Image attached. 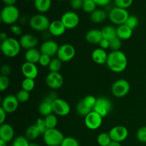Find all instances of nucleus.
I'll return each instance as SVG.
<instances>
[{
	"label": "nucleus",
	"instance_id": "f257e3e1",
	"mask_svg": "<svg viewBox=\"0 0 146 146\" xmlns=\"http://www.w3.org/2000/svg\"><path fill=\"white\" fill-rule=\"evenodd\" d=\"M106 65L113 72H123L127 68L128 58L123 51H113L108 54Z\"/></svg>",
	"mask_w": 146,
	"mask_h": 146
},
{
	"label": "nucleus",
	"instance_id": "f03ea898",
	"mask_svg": "<svg viewBox=\"0 0 146 146\" xmlns=\"http://www.w3.org/2000/svg\"><path fill=\"white\" fill-rule=\"evenodd\" d=\"M21 48L19 41L12 37H9L1 43V52L8 58H14L19 55Z\"/></svg>",
	"mask_w": 146,
	"mask_h": 146
},
{
	"label": "nucleus",
	"instance_id": "7ed1b4c3",
	"mask_svg": "<svg viewBox=\"0 0 146 146\" xmlns=\"http://www.w3.org/2000/svg\"><path fill=\"white\" fill-rule=\"evenodd\" d=\"M20 12L19 9L14 6H5L1 9L0 18L1 21L7 25H13L19 20Z\"/></svg>",
	"mask_w": 146,
	"mask_h": 146
},
{
	"label": "nucleus",
	"instance_id": "20e7f679",
	"mask_svg": "<svg viewBox=\"0 0 146 146\" xmlns=\"http://www.w3.org/2000/svg\"><path fill=\"white\" fill-rule=\"evenodd\" d=\"M64 138V133L57 128L48 129L43 134V140L47 146H61Z\"/></svg>",
	"mask_w": 146,
	"mask_h": 146
},
{
	"label": "nucleus",
	"instance_id": "39448f33",
	"mask_svg": "<svg viewBox=\"0 0 146 146\" xmlns=\"http://www.w3.org/2000/svg\"><path fill=\"white\" fill-rule=\"evenodd\" d=\"M29 24L33 30L42 32L48 30L51 21L44 14H37L30 18Z\"/></svg>",
	"mask_w": 146,
	"mask_h": 146
},
{
	"label": "nucleus",
	"instance_id": "423d86ee",
	"mask_svg": "<svg viewBox=\"0 0 146 146\" xmlns=\"http://www.w3.org/2000/svg\"><path fill=\"white\" fill-rule=\"evenodd\" d=\"M130 16L127 9L118 7H113L108 12V19L111 23L117 26L125 24V21Z\"/></svg>",
	"mask_w": 146,
	"mask_h": 146
},
{
	"label": "nucleus",
	"instance_id": "0eeeda50",
	"mask_svg": "<svg viewBox=\"0 0 146 146\" xmlns=\"http://www.w3.org/2000/svg\"><path fill=\"white\" fill-rule=\"evenodd\" d=\"M131 85L127 80L121 78L113 84L111 93L115 98H123L129 93Z\"/></svg>",
	"mask_w": 146,
	"mask_h": 146
},
{
	"label": "nucleus",
	"instance_id": "6e6552de",
	"mask_svg": "<svg viewBox=\"0 0 146 146\" xmlns=\"http://www.w3.org/2000/svg\"><path fill=\"white\" fill-rule=\"evenodd\" d=\"M113 108V104L111 100L105 97L97 98L96 103L93 111L98 113L100 115L105 118L111 113Z\"/></svg>",
	"mask_w": 146,
	"mask_h": 146
},
{
	"label": "nucleus",
	"instance_id": "1a4fd4ad",
	"mask_svg": "<svg viewBox=\"0 0 146 146\" xmlns=\"http://www.w3.org/2000/svg\"><path fill=\"white\" fill-rule=\"evenodd\" d=\"M57 58L63 63L71 61L76 56V48L72 44H64L60 46L57 53Z\"/></svg>",
	"mask_w": 146,
	"mask_h": 146
},
{
	"label": "nucleus",
	"instance_id": "9d476101",
	"mask_svg": "<svg viewBox=\"0 0 146 146\" xmlns=\"http://www.w3.org/2000/svg\"><path fill=\"white\" fill-rule=\"evenodd\" d=\"M53 113L58 116H66L71 112L69 104L62 98H57L52 102Z\"/></svg>",
	"mask_w": 146,
	"mask_h": 146
},
{
	"label": "nucleus",
	"instance_id": "9b49d317",
	"mask_svg": "<svg viewBox=\"0 0 146 146\" xmlns=\"http://www.w3.org/2000/svg\"><path fill=\"white\" fill-rule=\"evenodd\" d=\"M60 20L65 26L66 29H74L76 28L80 22L78 15L75 11H68L64 13Z\"/></svg>",
	"mask_w": 146,
	"mask_h": 146
},
{
	"label": "nucleus",
	"instance_id": "f8f14e48",
	"mask_svg": "<svg viewBox=\"0 0 146 146\" xmlns=\"http://www.w3.org/2000/svg\"><path fill=\"white\" fill-rule=\"evenodd\" d=\"M103 117L98 113L92 111L85 117L84 123L87 128L91 131L98 129L103 123Z\"/></svg>",
	"mask_w": 146,
	"mask_h": 146
},
{
	"label": "nucleus",
	"instance_id": "ddd939ff",
	"mask_svg": "<svg viewBox=\"0 0 146 146\" xmlns=\"http://www.w3.org/2000/svg\"><path fill=\"white\" fill-rule=\"evenodd\" d=\"M56 94L55 93H51L49 95L47 96L40 104L38 106V112L43 116L46 117L50 114L53 113L52 102L57 98Z\"/></svg>",
	"mask_w": 146,
	"mask_h": 146
},
{
	"label": "nucleus",
	"instance_id": "4468645a",
	"mask_svg": "<svg viewBox=\"0 0 146 146\" xmlns=\"http://www.w3.org/2000/svg\"><path fill=\"white\" fill-rule=\"evenodd\" d=\"M109 135L112 141L121 143L127 139L128 136V130L123 125H115L109 131Z\"/></svg>",
	"mask_w": 146,
	"mask_h": 146
},
{
	"label": "nucleus",
	"instance_id": "2eb2a0df",
	"mask_svg": "<svg viewBox=\"0 0 146 146\" xmlns=\"http://www.w3.org/2000/svg\"><path fill=\"white\" fill-rule=\"evenodd\" d=\"M46 84L51 89H58L64 85V77L59 72H49L46 77Z\"/></svg>",
	"mask_w": 146,
	"mask_h": 146
},
{
	"label": "nucleus",
	"instance_id": "dca6fc26",
	"mask_svg": "<svg viewBox=\"0 0 146 146\" xmlns=\"http://www.w3.org/2000/svg\"><path fill=\"white\" fill-rule=\"evenodd\" d=\"M19 102L17 96L12 95V94H9L3 98L1 107L7 113H11L17 111L19 106Z\"/></svg>",
	"mask_w": 146,
	"mask_h": 146
},
{
	"label": "nucleus",
	"instance_id": "f3484780",
	"mask_svg": "<svg viewBox=\"0 0 146 146\" xmlns=\"http://www.w3.org/2000/svg\"><path fill=\"white\" fill-rule=\"evenodd\" d=\"M58 43L53 40H46L44 42L41 44L40 46V51L42 54L49 56L50 57H53L57 55L58 53Z\"/></svg>",
	"mask_w": 146,
	"mask_h": 146
},
{
	"label": "nucleus",
	"instance_id": "a211bd4d",
	"mask_svg": "<svg viewBox=\"0 0 146 146\" xmlns=\"http://www.w3.org/2000/svg\"><path fill=\"white\" fill-rule=\"evenodd\" d=\"M19 43L21 48L26 50H29L36 47V46L38 45V39L36 36L32 35V34H26L21 36Z\"/></svg>",
	"mask_w": 146,
	"mask_h": 146
},
{
	"label": "nucleus",
	"instance_id": "6ab92c4d",
	"mask_svg": "<svg viewBox=\"0 0 146 146\" xmlns=\"http://www.w3.org/2000/svg\"><path fill=\"white\" fill-rule=\"evenodd\" d=\"M21 74L25 78L35 79L38 74V70L35 64L24 62L21 67Z\"/></svg>",
	"mask_w": 146,
	"mask_h": 146
},
{
	"label": "nucleus",
	"instance_id": "aec40b11",
	"mask_svg": "<svg viewBox=\"0 0 146 146\" xmlns=\"http://www.w3.org/2000/svg\"><path fill=\"white\" fill-rule=\"evenodd\" d=\"M14 131L10 124L4 123L0 125V140L9 143L14 140Z\"/></svg>",
	"mask_w": 146,
	"mask_h": 146
},
{
	"label": "nucleus",
	"instance_id": "412c9836",
	"mask_svg": "<svg viewBox=\"0 0 146 146\" xmlns=\"http://www.w3.org/2000/svg\"><path fill=\"white\" fill-rule=\"evenodd\" d=\"M66 28L61 20H54L51 21L48 27V33L54 36H61L66 32Z\"/></svg>",
	"mask_w": 146,
	"mask_h": 146
},
{
	"label": "nucleus",
	"instance_id": "4be33fe9",
	"mask_svg": "<svg viewBox=\"0 0 146 146\" xmlns=\"http://www.w3.org/2000/svg\"><path fill=\"white\" fill-rule=\"evenodd\" d=\"M108 54L106 51V50L101 48H97L93 51L91 54V58L94 63L98 65L106 64L108 60Z\"/></svg>",
	"mask_w": 146,
	"mask_h": 146
},
{
	"label": "nucleus",
	"instance_id": "5701e85b",
	"mask_svg": "<svg viewBox=\"0 0 146 146\" xmlns=\"http://www.w3.org/2000/svg\"><path fill=\"white\" fill-rule=\"evenodd\" d=\"M86 40L91 44H99L103 39L101 31L99 29H91L86 34Z\"/></svg>",
	"mask_w": 146,
	"mask_h": 146
},
{
	"label": "nucleus",
	"instance_id": "b1692460",
	"mask_svg": "<svg viewBox=\"0 0 146 146\" xmlns=\"http://www.w3.org/2000/svg\"><path fill=\"white\" fill-rule=\"evenodd\" d=\"M108 18V13L104 9H96L94 12H92L90 16L91 21L94 24H101L105 21Z\"/></svg>",
	"mask_w": 146,
	"mask_h": 146
},
{
	"label": "nucleus",
	"instance_id": "393cba45",
	"mask_svg": "<svg viewBox=\"0 0 146 146\" xmlns=\"http://www.w3.org/2000/svg\"><path fill=\"white\" fill-rule=\"evenodd\" d=\"M41 56V53L40 50H38L36 48L27 50L25 54H24V57H25V60L27 62L32 63V64H35L38 63Z\"/></svg>",
	"mask_w": 146,
	"mask_h": 146
},
{
	"label": "nucleus",
	"instance_id": "a878e982",
	"mask_svg": "<svg viewBox=\"0 0 146 146\" xmlns=\"http://www.w3.org/2000/svg\"><path fill=\"white\" fill-rule=\"evenodd\" d=\"M133 31V30L130 29L125 24L118 26L116 27L117 37L119 38L121 41H123V40H128L132 36Z\"/></svg>",
	"mask_w": 146,
	"mask_h": 146
},
{
	"label": "nucleus",
	"instance_id": "bb28decb",
	"mask_svg": "<svg viewBox=\"0 0 146 146\" xmlns=\"http://www.w3.org/2000/svg\"><path fill=\"white\" fill-rule=\"evenodd\" d=\"M34 4L39 14H44L51 8V0H34Z\"/></svg>",
	"mask_w": 146,
	"mask_h": 146
},
{
	"label": "nucleus",
	"instance_id": "cd10ccee",
	"mask_svg": "<svg viewBox=\"0 0 146 146\" xmlns=\"http://www.w3.org/2000/svg\"><path fill=\"white\" fill-rule=\"evenodd\" d=\"M101 33H102L103 38L105 39L111 41L114 38L117 37L116 34V28L111 25L104 26L101 29Z\"/></svg>",
	"mask_w": 146,
	"mask_h": 146
},
{
	"label": "nucleus",
	"instance_id": "c85d7f7f",
	"mask_svg": "<svg viewBox=\"0 0 146 146\" xmlns=\"http://www.w3.org/2000/svg\"><path fill=\"white\" fill-rule=\"evenodd\" d=\"M40 135H41V134L40 133V131H38V128L36 127V124L30 125L26 130L25 137L29 141H34L36 138H38Z\"/></svg>",
	"mask_w": 146,
	"mask_h": 146
},
{
	"label": "nucleus",
	"instance_id": "c756f323",
	"mask_svg": "<svg viewBox=\"0 0 146 146\" xmlns=\"http://www.w3.org/2000/svg\"><path fill=\"white\" fill-rule=\"evenodd\" d=\"M112 142L109 133H101L97 137V143L100 146H108Z\"/></svg>",
	"mask_w": 146,
	"mask_h": 146
},
{
	"label": "nucleus",
	"instance_id": "7c9ffc66",
	"mask_svg": "<svg viewBox=\"0 0 146 146\" xmlns=\"http://www.w3.org/2000/svg\"><path fill=\"white\" fill-rule=\"evenodd\" d=\"M45 121L46 125L48 129H52V128H56L57 123H58V119H57L56 115L51 113L47 115L44 118Z\"/></svg>",
	"mask_w": 146,
	"mask_h": 146
},
{
	"label": "nucleus",
	"instance_id": "2f4dec72",
	"mask_svg": "<svg viewBox=\"0 0 146 146\" xmlns=\"http://www.w3.org/2000/svg\"><path fill=\"white\" fill-rule=\"evenodd\" d=\"M93 110H91V108H88L84 102L83 101V100L80 101L76 105V111L78 113V115H81V116L86 117L90 112H91Z\"/></svg>",
	"mask_w": 146,
	"mask_h": 146
},
{
	"label": "nucleus",
	"instance_id": "473e14b6",
	"mask_svg": "<svg viewBox=\"0 0 146 146\" xmlns=\"http://www.w3.org/2000/svg\"><path fill=\"white\" fill-rule=\"evenodd\" d=\"M62 61L58 58H51V61L48 65V70L50 72H59L62 67Z\"/></svg>",
	"mask_w": 146,
	"mask_h": 146
},
{
	"label": "nucleus",
	"instance_id": "72a5a7b5",
	"mask_svg": "<svg viewBox=\"0 0 146 146\" xmlns=\"http://www.w3.org/2000/svg\"><path fill=\"white\" fill-rule=\"evenodd\" d=\"M97 5L94 0H84V4H83L82 9L86 13L91 14L96 9Z\"/></svg>",
	"mask_w": 146,
	"mask_h": 146
},
{
	"label": "nucleus",
	"instance_id": "f704fd0d",
	"mask_svg": "<svg viewBox=\"0 0 146 146\" xmlns=\"http://www.w3.org/2000/svg\"><path fill=\"white\" fill-rule=\"evenodd\" d=\"M21 88L23 90H25L30 93L35 88V81L31 78H25L21 82Z\"/></svg>",
	"mask_w": 146,
	"mask_h": 146
},
{
	"label": "nucleus",
	"instance_id": "c9c22d12",
	"mask_svg": "<svg viewBox=\"0 0 146 146\" xmlns=\"http://www.w3.org/2000/svg\"><path fill=\"white\" fill-rule=\"evenodd\" d=\"M29 140L23 135H19L12 141L11 146H29Z\"/></svg>",
	"mask_w": 146,
	"mask_h": 146
},
{
	"label": "nucleus",
	"instance_id": "e433bc0d",
	"mask_svg": "<svg viewBox=\"0 0 146 146\" xmlns=\"http://www.w3.org/2000/svg\"><path fill=\"white\" fill-rule=\"evenodd\" d=\"M139 24V21H138V17H135V15H130L128 17V19L125 21V24L128 26L130 29L132 30H134L138 26Z\"/></svg>",
	"mask_w": 146,
	"mask_h": 146
},
{
	"label": "nucleus",
	"instance_id": "4c0bfd02",
	"mask_svg": "<svg viewBox=\"0 0 146 146\" xmlns=\"http://www.w3.org/2000/svg\"><path fill=\"white\" fill-rule=\"evenodd\" d=\"M19 103H26L29 101L30 98V94L25 90H20L16 95Z\"/></svg>",
	"mask_w": 146,
	"mask_h": 146
},
{
	"label": "nucleus",
	"instance_id": "58836bf2",
	"mask_svg": "<svg viewBox=\"0 0 146 146\" xmlns=\"http://www.w3.org/2000/svg\"><path fill=\"white\" fill-rule=\"evenodd\" d=\"M115 7L127 9L132 5L133 0H113Z\"/></svg>",
	"mask_w": 146,
	"mask_h": 146
},
{
	"label": "nucleus",
	"instance_id": "ea45409f",
	"mask_svg": "<svg viewBox=\"0 0 146 146\" xmlns=\"http://www.w3.org/2000/svg\"><path fill=\"white\" fill-rule=\"evenodd\" d=\"M82 100L84 102V104H85L88 108H91V110H94V106H95L96 105V103L97 98H96L95 96H94L92 95H88L84 97Z\"/></svg>",
	"mask_w": 146,
	"mask_h": 146
},
{
	"label": "nucleus",
	"instance_id": "a19ab883",
	"mask_svg": "<svg viewBox=\"0 0 146 146\" xmlns=\"http://www.w3.org/2000/svg\"><path fill=\"white\" fill-rule=\"evenodd\" d=\"M136 138L139 142L146 143V126H143L137 131Z\"/></svg>",
	"mask_w": 146,
	"mask_h": 146
},
{
	"label": "nucleus",
	"instance_id": "79ce46f5",
	"mask_svg": "<svg viewBox=\"0 0 146 146\" xmlns=\"http://www.w3.org/2000/svg\"><path fill=\"white\" fill-rule=\"evenodd\" d=\"M122 46V41L118 37L110 41V48L113 51H120Z\"/></svg>",
	"mask_w": 146,
	"mask_h": 146
},
{
	"label": "nucleus",
	"instance_id": "37998d69",
	"mask_svg": "<svg viewBox=\"0 0 146 146\" xmlns=\"http://www.w3.org/2000/svg\"><path fill=\"white\" fill-rule=\"evenodd\" d=\"M61 146H80L78 140L73 137H65Z\"/></svg>",
	"mask_w": 146,
	"mask_h": 146
},
{
	"label": "nucleus",
	"instance_id": "c03bdc74",
	"mask_svg": "<svg viewBox=\"0 0 146 146\" xmlns=\"http://www.w3.org/2000/svg\"><path fill=\"white\" fill-rule=\"evenodd\" d=\"M9 78L8 76L1 75L0 76V91H4L7 89L9 86Z\"/></svg>",
	"mask_w": 146,
	"mask_h": 146
},
{
	"label": "nucleus",
	"instance_id": "a18cd8bd",
	"mask_svg": "<svg viewBox=\"0 0 146 146\" xmlns=\"http://www.w3.org/2000/svg\"><path fill=\"white\" fill-rule=\"evenodd\" d=\"M36 127L38 128V131H40L41 135H43V134L48 130L46 125L45 121H44V119H43V118H38L36 122Z\"/></svg>",
	"mask_w": 146,
	"mask_h": 146
},
{
	"label": "nucleus",
	"instance_id": "49530a36",
	"mask_svg": "<svg viewBox=\"0 0 146 146\" xmlns=\"http://www.w3.org/2000/svg\"><path fill=\"white\" fill-rule=\"evenodd\" d=\"M51 61V57H50L48 55H46V54H41L39 61H38V64H39L41 66H44V67L48 66Z\"/></svg>",
	"mask_w": 146,
	"mask_h": 146
},
{
	"label": "nucleus",
	"instance_id": "de8ad7c7",
	"mask_svg": "<svg viewBox=\"0 0 146 146\" xmlns=\"http://www.w3.org/2000/svg\"><path fill=\"white\" fill-rule=\"evenodd\" d=\"M84 0H70V6L74 10H78L83 8Z\"/></svg>",
	"mask_w": 146,
	"mask_h": 146
},
{
	"label": "nucleus",
	"instance_id": "09e8293b",
	"mask_svg": "<svg viewBox=\"0 0 146 146\" xmlns=\"http://www.w3.org/2000/svg\"><path fill=\"white\" fill-rule=\"evenodd\" d=\"M10 31L16 36H22V29L20 26L17 25V24H13L10 27Z\"/></svg>",
	"mask_w": 146,
	"mask_h": 146
},
{
	"label": "nucleus",
	"instance_id": "8fccbe9b",
	"mask_svg": "<svg viewBox=\"0 0 146 146\" xmlns=\"http://www.w3.org/2000/svg\"><path fill=\"white\" fill-rule=\"evenodd\" d=\"M11 72V66H9L7 64H4L1 66V73L2 76H8Z\"/></svg>",
	"mask_w": 146,
	"mask_h": 146
},
{
	"label": "nucleus",
	"instance_id": "3c124183",
	"mask_svg": "<svg viewBox=\"0 0 146 146\" xmlns=\"http://www.w3.org/2000/svg\"><path fill=\"white\" fill-rule=\"evenodd\" d=\"M98 45H99V48H103L104 50H106L108 48H110V41L105 39V38H103Z\"/></svg>",
	"mask_w": 146,
	"mask_h": 146
},
{
	"label": "nucleus",
	"instance_id": "603ef678",
	"mask_svg": "<svg viewBox=\"0 0 146 146\" xmlns=\"http://www.w3.org/2000/svg\"><path fill=\"white\" fill-rule=\"evenodd\" d=\"M98 7H106L111 3V0H94Z\"/></svg>",
	"mask_w": 146,
	"mask_h": 146
},
{
	"label": "nucleus",
	"instance_id": "864d4df0",
	"mask_svg": "<svg viewBox=\"0 0 146 146\" xmlns=\"http://www.w3.org/2000/svg\"><path fill=\"white\" fill-rule=\"evenodd\" d=\"M7 113L2 108H0V125L5 123V120L7 118Z\"/></svg>",
	"mask_w": 146,
	"mask_h": 146
},
{
	"label": "nucleus",
	"instance_id": "5fc2aeb1",
	"mask_svg": "<svg viewBox=\"0 0 146 146\" xmlns=\"http://www.w3.org/2000/svg\"><path fill=\"white\" fill-rule=\"evenodd\" d=\"M17 0H2L6 6H14Z\"/></svg>",
	"mask_w": 146,
	"mask_h": 146
},
{
	"label": "nucleus",
	"instance_id": "6e6d98bb",
	"mask_svg": "<svg viewBox=\"0 0 146 146\" xmlns=\"http://www.w3.org/2000/svg\"><path fill=\"white\" fill-rule=\"evenodd\" d=\"M9 37L7 36V34H6L5 32H1V34H0V38H1V41H4V40H6L7 38H8Z\"/></svg>",
	"mask_w": 146,
	"mask_h": 146
},
{
	"label": "nucleus",
	"instance_id": "4d7b16f0",
	"mask_svg": "<svg viewBox=\"0 0 146 146\" xmlns=\"http://www.w3.org/2000/svg\"><path fill=\"white\" fill-rule=\"evenodd\" d=\"M108 146H122V145L121 144V143L114 142V141H112V142H111V143Z\"/></svg>",
	"mask_w": 146,
	"mask_h": 146
},
{
	"label": "nucleus",
	"instance_id": "13d9d810",
	"mask_svg": "<svg viewBox=\"0 0 146 146\" xmlns=\"http://www.w3.org/2000/svg\"><path fill=\"white\" fill-rule=\"evenodd\" d=\"M0 146H7V143L2 140H0Z\"/></svg>",
	"mask_w": 146,
	"mask_h": 146
},
{
	"label": "nucleus",
	"instance_id": "bf43d9fd",
	"mask_svg": "<svg viewBox=\"0 0 146 146\" xmlns=\"http://www.w3.org/2000/svg\"><path fill=\"white\" fill-rule=\"evenodd\" d=\"M29 146H39V145L36 143H30Z\"/></svg>",
	"mask_w": 146,
	"mask_h": 146
},
{
	"label": "nucleus",
	"instance_id": "052dcab7",
	"mask_svg": "<svg viewBox=\"0 0 146 146\" xmlns=\"http://www.w3.org/2000/svg\"><path fill=\"white\" fill-rule=\"evenodd\" d=\"M56 1H65V0H56Z\"/></svg>",
	"mask_w": 146,
	"mask_h": 146
},
{
	"label": "nucleus",
	"instance_id": "680f3d73",
	"mask_svg": "<svg viewBox=\"0 0 146 146\" xmlns=\"http://www.w3.org/2000/svg\"><path fill=\"white\" fill-rule=\"evenodd\" d=\"M26 1H31V0H26Z\"/></svg>",
	"mask_w": 146,
	"mask_h": 146
}]
</instances>
